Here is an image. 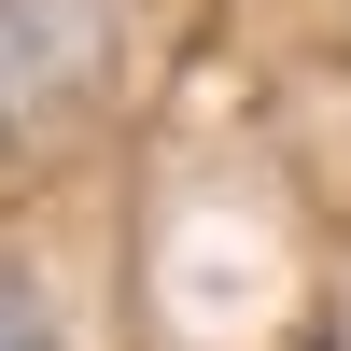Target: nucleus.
I'll return each instance as SVG.
<instances>
[{"instance_id":"f257e3e1","label":"nucleus","mask_w":351,"mask_h":351,"mask_svg":"<svg viewBox=\"0 0 351 351\" xmlns=\"http://www.w3.org/2000/svg\"><path fill=\"white\" fill-rule=\"evenodd\" d=\"M0 351H71V337H56V309H43V281H28L14 253H0Z\"/></svg>"}]
</instances>
